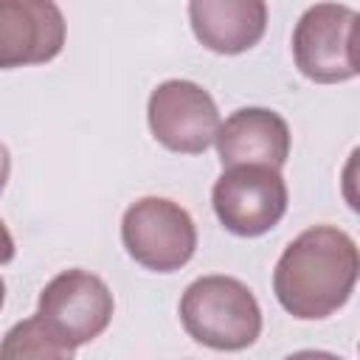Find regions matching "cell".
<instances>
[{"label":"cell","instance_id":"obj_1","mask_svg":"<svg viewBox=\"0 0 360 360\" xmlns=\"http://www.w3.org/2000/svg\"><path fill=\"white\" fill-rule=\"evenodd\" d=\"M360 256L354 239L335 225L298 233L276 262L273 292L284 312L298 321L335 315L354 292Z\"/></svg>","mask_w":360,"mask_h":360},{"label":"cell","instance_id":"obj_10","mask_svg":"<svg viewBox=\"0 0 360 360\" xmlns=\"http://www.w3.org/2000/svg\"><path fill=\"white\" fill-rule=\"evenodd\" d=\"M188 22L202 48L236 56L264 37L267 0H188Z\"/></svg>","mask_w":360,"mask_h":360},{"label":"cell","instance_id":"obj_11","mask_svg":"<svg viewBox=\"0 0 360 360\" xmlns=\"http://www.w3.org/2000/svg\"><path fill=\"white\" fill-rule=\"evenodd\" d=\"M76 354V349L65 346L45 323L39 315L25 318L20 323H14L3 343H0V357L3 360H70Z\"/></svg>","mask_w":360,"mask_h":360},{"label":"cell","instance_id":"obj_4","mask_svg":"<svg viewBox=\"0 0 360 360\" xmlns=\"http://www.w3.org/2000/svg\"><path fill=\"white\" fill-rule=\"evenodd\" d=\"M121 242L141 267L174 273L191 262L197 250V228L180 202L166 197H141L124 211Z\"/></svg>","mask_w":360,"mask_h":360},{"label":"cell","instance_id":"obj_14","mask_svg":"<svg viewBox=\"0 0 360 360\" xmlns=\"http://www.w3.org/2000/svg\"><path fill=\"white\" fill-rule=\"evenodd\" d=\"M3 304H6V284H3V278H0V309H3Z\"/></svg>","mask_w":360,"mask_h":360},{"label":"cell","instance_id":"obj_12","mask_svg":"<svg viewBox=\"0 0 360 360\" xmlns=\"http://www.w3.org/2000/svg\"><path fill=\"white\" fill-rule=\"evenodd\" d=\"M14 253H17V248H14V239H11L8 228H6V222L0 219V264H8V262L14 259Z\"/></svg>","mask_w":360,"mask_h":360},{"label":"cell","instance_id":"obj_6","mask_svg":"<svg viewBox=\"0 0 360 360\" xmlns=\"http://www.w3.org/2000/svg\"><path fill=\"white\" fill-rule=\"evenodd\" d=\"M112 292L90 270H65L53 276L39 292L37 315L70 349L96 340L112 321Z\"/></svg>","mask_w":360,"mask_h":360},{"label":"cell","instance_id":"obj_5","mask_svg":"<svg viewBox=\"0 0 360 360\" xmlns=\"http://www.w3.org/2000/svg\"><path fill=\"white\" fill-rule=\"evenodd\" d=\"M287 183L270 166H225L211 188L217 219L242 239L273 231L287 214Z\"/></svg>","mask_w":360,"mask_h":360},{"label":"cell","instance_id":"obj_7","mask_svg":"<svg viewBox=\"0 0 360 360\" xmlns=\"http://www.w3.org/2000/svg\"><path fill=\"white\" fill-rule=\"evenodd\" d=\"M146 121L155 141L166 149L180 155H200L214 143L222 118L205 87L188 79H169L152 90Z\"/></svg>","mask_w":360,"mask_h":360},{"label":"cell","instance_id":"obj_9","mask_svg":"<svg viewBox=\"0 0 360 360\" xmlns=\"http://www.w3.org/2000/svg\"><path fill=\"white\" fill-rule=\"evenodd\" d=\"M217 155L225 166H270L278 169L290 158V127L267 107H242L219 121L214 135Z\"/></svg>","mask_w":360,"mask_h":360},{"label":"cell","instance_id":"obj_13","mask_svg":"<svg viewBox=\"0 0 360 360\" xmlns=\"http://www.w3.org/2000/svg\"><path fill=\"white\" fill-rule=\"evenodd\" d=\"M8 174H11V155H8V146L0 141V191L8 183Z\"/></svg>","mask_w":360,"mask_h":360},{"label":"cell","instance_id":"obj_3","mask_svg":"<svg viewBox=\"0 0 360 360\" xmlns=\"http://www.w3.org/2000/svg\"><path fill=\"white\" fill-rule=\"evenodd\" d=\"M295 68L318 84L349 82L360 73L357 11L343 3L309 6L292 31Z\"/></svg>","mask_w":360,"mask_h":360},{"label":"cell","instance_id":"obj_2","mask_svg":"<svg viewBox=\"0 0 360 360\" xmlns=\"http://www.w3.org/2000/svg\"><path fill=\"white\" fill-rule=\"evenodd\" d=\"M180 321L191 340L239 352L262 335V307L248 284L233 276H202L191 281L180 298Z\"/></svg>","mask_w":360,"mask_h":360},{"label":"cell","instance_id":"obj_8","mask_svg":"<svg viewBox=\"0 0 360 360\" xmlns=\"http://www.w3.org/2000/svg\"><path fill=\"white\" fill-rule=\"evenodd\" d=\"M65 37L68 22L53 0H0V70L56 59Z\"/></svg>","mask_w":360,"mask_h":360}]
</instances>
